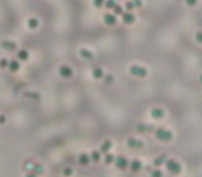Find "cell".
I'll return each mask as SVG.
<instances>
[{"label":"cell","instance_id":"obj_1","mask_svg":"<svg viewBox=\"0 0 202 177\" xmlns=\"http://www.w3.org/2000/svg\"><path fill=\"white\" fill-rule=\"evenodd\" d=\"M155 137H157L159 141L168 143V141H170L173 138V133L170 132V130L163 129V127H158V129L155 130Z\"/></svg>","mask_w":202,"mask_h":177},{"label":"cell","instance_id":"obj_2","mask_svg":"<svg viewBox=\"0 0 202 177\" xmlns=\"http://www.w3.org/2000/svg\"><path fill=\"white\" fill-rule=\"evenodd\" d=\"M165 166H166V170L169 172L170 174H179L181 172V165L176 159H166Z\"/></svg>","mask_w":202,"mask_h":177},{"label":"cell","instance_id":"obj_3","mask_svg":"<svg viewBox=\"0 0 202 177\" xmlns=\"http://www.w3.org/2000/svg\"><path fill=\"white\" fill-rule=\"evenodd\" d=\"M129 73L132 76H136V78H145L148 75V71L144 68V66L140 65H132L129 68Z\"/></svg>","mask_w":202,"mask_h":177},{"label":"cell","instance_id":"obj_4","mask_svg":"<svg viewBox=\"0 0 202 177\" xmlns=\"http://www.w3.org/2000/svg\"><path fill=\"white\" fill-rule=\"evenodd\" d=\"M114 162H115V166H116L119 170H125V169H127V166H129V161H127L125 156H122V155L116 156Z\"/></svg>","mask_w":202,"mask_h":177},{"label":"cell","instance_id":"obj_5","mask_svg":"<svg viewBox=\"0 0 202 177\" xmlns=\"http://www.w3.org/2000/svg\"><path fill=\"white\" fill-rule=\"evenodd\" d=\"M58 73H60L61 78H64V79H69V78H72L73 71H72V68H71V66H68V65H62L60 69H58Z\"/></svg>","mask_w":202,"mask_h":177},{"label":"cell","instance_id":"obj_6","mask_svg":"<svg viewBox=\"0 0 202 177\" xmlns=\"http://www.w3.org/2000/svg\"><path fill=\"white\" fill-rule=\"evenodd\" d=\"M126 144H127V147H129V148H137V150L143 148V145H144V144H143V141L137 140V138H134V137H129V138H127Z\"/></svg>","mask_w":202,"mask_h":177},{"label":"cell","instance_id":"obj_7","mask_svg":"<svg viewBox=\"0 0 202 177\" xmlns=\"http://www.w3.org/2000/svg\"><path fill=\"white\" fill-rule=\"evenodd\" d=\"M103 19H104V22H105V25H108V27H114V25L116 24V15H114L112 12L104 14Z\"/></svg>","mask_w":202,"mask_h":177},{"label":"cell","instance_id":"obj_8","mask_svg":"<svg viewBox=\"0 0 202 177\" xmlns=\"http://www.w3.org/2000/svg\"><path fill=\"white\" fill-rule=\"evenodd\" d=\"M0 46H2V48H3V50H6V51H14L15 48H17L15 42H11V40H2Z\"/></svg>","mask_w":202,"mask_h":177},{"label":"cell","instance_id":"obj_9","mask_svg":"<svg viewBox=\"0 0 202 177\" xmlns=\"http://www.w3.org/2000/svg\"><path fill=\"white\" fill-rule=\"evenodd\" d=\"M127 168H129L132 172H140L143 169V163L140 162L139 159H133L132 162H129V166H127Z\"/></svg>","mask_w":202,"mask_h":177},{"label":"cell","instance_id":"obj_10","mask_svg":"<svg viewBox=\"0 0 202 177\" xmlns=\"http://www.w3.org/2000/svg\"><path fill=\"white\" fill-rule=\"evenodd\" d=\"M122 21H123V24H127V25H132L133 22L136 21V18H134V15L132 14V12L126 11L122 14Z\"/></svg>","mask_w":202,"mask_h":177},{"label":"cell","instance_id":"obj_11","mask_svg":"<svg viewBox=\"0 0 202 177\" xmlns=\"http://www.w3.org/2000/svg\"><path fill=\"white\" fill-rule=\"evenodd\" d=\"M165 112H163L162 108H158V107H154V108L151 109V116L154 118V119H162Z\"/></svg>","mask_w":202,"mask_h":177},{"label":"cell","instance_id":"obj_12","mask_svg":"<svg viewBox=\"0 0 202 177\" xmlns=\"http://www.w3.org/2000/svg\"><path fill=\"white\" fill-rule=\"evenodd\" d=\"M111 147H112V141L111 140H105L101 144V147H100V154L103 155V154H107L109 150H111Z\"/></svg>","mask_w":202,"mask_h":177},{"label":"cell","instance_id":"obj_13","mask_svg":"<svg viewBox=\"0 0 202 177\" xmlns=\"http://www.w3.org/2000/svg\"><path fill=\"white\" fill-rule=\"evenodd\" d=\"M79 54L85 58V60H93L94 58V54L90 50H87V48H80V50H79Z\"/></svg>","mask_w":202,"mask_h":177},{"label":"cell","instance_id":"obj_14","mask_svg":"<svg viewBox=\"0 0 202 177\" xmlns=\"http://www.w3.org/2000/svg\"><path fill=\"white\" fill-rule=\"evenodd\" d=\"M19 61L18 60H11V61H9V65H7V68L11 71V72H17L19 69Z\"/></svg>","mask_w":202,"mask_h":177},{"label":"cell","instance_id":"obj_15","mask_svg":"<svg viewBox=\"0 0 202 177\" xmlns=\"http://www.w3.org/2000/svg\"><path fill=\"white\" fill-rule=\"evenodd\" d=\"M78 162L80 163L82 166H87L89 162H90V156H89L87 154H80L78 158Z\"/></svg>","mask_w":202,"mask_h":177},{"label":"cell","instance_id":"obj_16","mask_svg":"<svg viewBox=\"0 0 202 177\" xmlns=\"http://www.w3.org/2000/svg\"><path fill=\"white\" fill-rule=\"evenodd\" d=\"M91 73H93V78H94V79H97V80H100V79H104V72H103V69L98 68V66L93 68Z\"/></svg>","mask_w":202,"mask_h":177},{"label":"cell","instance_id":"obj_17","mask_svg":"<svg viewBox=\"0 0 202 177\" xmlns=\"http://www.w3.org/2000/svg\"><path fill=\"white\" fill-rule=\"evenodd\" d=\"M166 159H168V158H166V155L163 154V155H161L159 158H155V159H154V162H152V166H155V169H159V166L162 165L163 162H166Z\"/></svg>","mask_w":202,"mask_h":177},{"label":"cell","instance_id":"obj_18","mask_svg":"<svg viewBox=\"0 0 202 177\" xmlns=\"http://www.w3.org/2000/svg\"><path fill=\"white\" fill-rule=\"evenodd\" d=\"M30 173L36 174V176L42 174V173H43V168H42V165H39V163H32V168H30Z\"/></svg>","mask_w":202,"mask_h":177},{"label":"cell","instance_id":"obj_19","mask_svg":"<svg viewBox=\"0 0 202 177\" xmlns=\"http://www.w3.org/2000/svg\"><path fill=\"white\" fill-rule=\"evenodd\" d=\"M27 25L29 29H36V28L39 27V21H37L36 18H29L27 22Z\"/></svg>","mask_w":202,"mask_h":177},{"label":"cell","instance_id":"obj_20","mask_svg":"<svg viewBox=\"0 0 202 177\" xmlns=\"http://www.w3.org/2000/svg\"><path fill=\"white\" fill-rule=\"evenodd\" d=\"M17 55H18L19 61H27L28 58H29V53H28L27 50H19L18 53H17Z\"/></svg>","mask_w":202,"mask_h":177},{"label":"cell","instance_id":"obj_21","mask_svg":"<svg viewBox=\"0 0 202 177\" xmlns=\"http://www.w3.org/2000/svg\"><path fill=\"white\" fill-rule=\"evenodd\" d=\"M89 156H90V161H93V162H98L100 159H101V154H100V151H93Z\"/></svg>","mask_w":202,"mask_h":177},{"label":"cell","instance_id":"obj_22","mask_svg":"<svg viewBox=\"0 0 202 177\" xmlns=\"http://www.w3.org/2000/svg\"><path fill=\"white\" fill-rule=\"evenodd\" d=\"M114 161H115V156L112 155V154L107 152L105 155H104V162H105L107 165H111V163H114Z\"/></svg>","mask_w":202,"mask_h":177},{"label":"cell","instance_id":"obj_23","mask_svg":"<svg viewBox=\"0 0 202 177\" xmlns=\"http://www.w3.org/2000/svg\"><path fill=\"white\" fill-rule=\"evenodd\" d=\"M112 10H114V15H122L123 14V9H122V6H119V4H115Z\"/></svg>","mask_w":202,"mask_h":177},{"label":"cell","instance_id":"obj_24","mask_svg":"<svg viewBox=\"0 0 202 177\" xmlns=\"http://www.w3.org/2000/svg\"><path fill=\"white\" fill-rule=\"evenodd\" d=\"M72 173H73V170H72V168H69V166H66V168L62 170L64 177H71V176H72Z\"/></svg>","mask_w":202,"mask_h":177},{"label":"cell","instance_id":"obj_25","mask_svg":"<svg viewBox=\"0 0 202 177\" xmlns=\"http://www.w3.org/2000/svg\"><path fill=\"white\" fill-rule=\"evenodd\" d=\"M115 4H116V3H115V0H107V2H104V6H105L108 10H112V9H114Z\"/></svg>","mask_w":202,"mask_h":177},{"label":"cell","instance_id":"obj_26","mask_svg":"<svg viewBox=\"0 0 202 177\" xmlns=\"http://www.w3.org/2000/svg\"><path fill=\"white\" fill-rule=\"evenodd\" d=\"M104 2H105V0H93V4L96 9H101V7L104 6Z\"/></svg>","mask_w":202,"mask_h":177},{"label":"cell","instance_id":"obj_27","mask_svg":"<svg viewBox=\"0 0 202 177\" xmlns=\"http://www.w3.org/2000/svg\"><path fill=\"white\" fill-rule=\"evenodd\" d=\"M163 174H162V172L159 170V169H155V170H152L151 172V177H162Z\"/></svg>","mask_w":202,"mask_h":177},{"label":"cell","instance_id":"obj_28","mask_svg":"<svg viewBox=\"0 0 202 177\" xmlns=\"http://www.w3.org/2000/svg\"><path fill=\"white\" fill-rule=\"evenodd\" d=\"M7 65H9V61H7L6 58H2V60H0V68H2V69H6Z\"/></svg>","mask_w":202,"mask_h":177},{"label":"cell","instance_id":"obj_29","mask_svg":"<svg viewBox=\"0 0 202 177\" xmlns=\"http://www.w3.org/2000/svg\"><path fill=\"white\" fill-rule=\"evenodd\" d=\"M125 7H126L127 11H132V10L134 9V6H133L132 2H126V3H125Z\"/></svg>","mask_w":202,"mask_h":177},{"label":"cell","instance_id":"obj_30","mask_svg":"<svg viewBox=\"0 0 202 177\" xmlns=\"http://www.w3.org/2000/svg\"><path fill=\"white\" fill-rule=\"evenodd\" d=\"M132 3H133V6H134V9H136V7H141L143 6V0H133Z\"/></svg>","mask_w":202,"mask_h":177},{"label":"cell","instance_id":"obj_31","mask_svg":"<svg viewBox=\"0 0 202 177\" xmlns=\"http://www.w3.org/2000/svg\"><path fill=\"white\" fill-rule=\"evenodd\" d=\"M186 3H187V6L190 7H194L197 3H198V0H186Z\"/></svg>","mask_w":202,"mask_h":177},{"label":"cell","instance_id":"obj_32","mask_svg":"<svg viewBox=\"0 0 202 177\" xmlns=\"http://www.w3.org/2000/svg\"><path fill=\"white\" fill-rule=\"evenodd\" d=\"M6 123V116L4 115H0V125H4Z\"/></svg>","mask_w":202,"mask_h":177},{"label":"cell","instance_id":"obj_33","mask_svg":"<svg viewBox=\"0 0 202 177\" xmlns=\"http://www.w3.org/2000/svg\"><path fill=\"white\" fill-rule=\"evenodd\" d=\"M201 36H202V32H197V42L201 43Z\"/></svg>","mask_w":202,"mask_h":177},{"label":"cell","instance_id":"obj_34","mask_svg":"<svg viewBox=\"0 0 202 177\" xmlns=\"http://www.w3.org/2000/svg\"><path fill=\"white\" fill-rule=\"evenodd\" d=\"M25 177H37V176H36V174H33V173H30V172H28V174Z\"/></svg>","mask_w":202,"mask_h":177},{"label":"cell","instance_id":"obj_35","mask_svg":"<svg viewBox=\"0 0 202 177\" xmlns=\"http://www.w3.org/2000/svg\"><path fill=\"white\" fill-rule=\"evenodd\" d=\"M105 78H107V82H108V83H109V82L112 80V76H111V75H107Z\"/></svg>","mask_w":202,"mask_h":177}]
</instances>
